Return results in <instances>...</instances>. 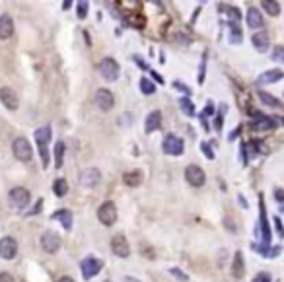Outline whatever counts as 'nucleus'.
<instances>
[{
	"instance_id": "nucleus-1",
	"label": "nucleus",
	"mask_w": 284,
	"mask_h": 282,
	"mask_svg": "<svg viewBox=\"0 0 284 282\" xmlns=\"http://www.w3.org/2000/svg\"><path fill=\"white\" fill-rule=\"evenodd\" d=\"M12 152H14V156H16L20 162H29L31 156H33V148H31L29 140L24 138V136H18V138L12 142Z\"/></svg>"
},
{
	"instance_id": "nucleus-2",
	"label": "nucleus",
	"mask_w": 284,
	"mask_h": 282,
	"mask_svg": "<svg viewBox=\"0 0 284 282\" xmlns=\"http://www.w3.org/2000/svg\"><path fill=\"white\" fill-rule=\"evenodd\" d=\"M8 201H10V205H12L14 208L22 210V208H26V206L29 205L31 193H29L26 187H14V189L8 193Z\"/></svg>"
},
{
	"instance_id": "nucleus-3",
	"label": "nucleus",
	"mask_w": 284,
	"mask_h": 282,
	"mask_svg": "<svg viewBox=\"0 0 284 282\" xmlns=\"http://www.w3.org/2000/svg\"><path fill=\"white\" fill-rule=\"evenodd\" d=\"M98 70H100V74L107 80V82H115L117 78H119V74H121V66H119V62L111 58V56H105L100 64H98Z\"/></svg>"
},
{
	"instance_id": "nucleus-4",
	"label": "nucleus",
	"mask_w": 284,
	"mask_h": 282,
	"mask_svg": "<svg viewBox=\"0 0 284 282\" xmlns=\"http://www.w3.org/2000/svg\"><path fill=\"white\" fill-rule=\"evenodd\" d=\"M162 150H164L168 156H181L183 150H185V142H183V138L177 136V134H168V136L164 138Z\"/></svg>"
},
{
	"instance_id": "nucleus-5",
	"label": "nucleus",
	"mask_w": 284,
	"mask_h": 282,
	"mask_svg": "<svg viewBox=\"0 0 284 282\" xmlns=\"http://www.w3.org/2000/svg\"><path fill=\"white\" fill-rule=\"evenodd\" d=\"M98 218H100V222L105 226V228L113 226L115 222H117V206H115V203L105 201V203L98 208Z\"/></svg>"
},
{
	"instance_id": "nucleus-6",
	"label": "nucleus",
	"mask_w": 284,
	"mask_h": 282,
	"mask_svg": "<svg viewBox=\"0 0 284 282\" xmlns=\"http://www.w3.org/2000/svg\"><path fill=\"white\" fill-rule=\"evenodd\" d=\"M102 267H103V263L100 261V259H96V257H86L82 263H80V269H82V277L86 279V281H90V279H94L100 271H102Z\"/></svg>"
},
{
	"instance_id": "nucleus-7",
	"label": "nucleus",
	"mask_w": 284,
	"mask_h": 282,
	"mask_svg": "<svg viewBox=\"0 0 284 282\" xmlns=\"http://www.w3.org/2000/svg\"><path fill=\"white\" fill-rule=\"evenodd\" d=\"M18 255V241L12 235H4L0 239V257L4 261H12Z\"/></svg>"
},
{
	"instance_id": "nucleus-8",
	"label": "nucleus",
	"mask_w": 284,
	"mask_h": 282,
	"mask_svg": "<svg viewBox=\"0 0 284 282\" xmlns=\"http://www.w3.org/2000/svg\"><path fill=\"white\" fill-rule=\"evenodd\" d=\"M185 179H187V183L193 185V187H203V185L207 183V173L199 168V166H187V169H185Z\"/></svg>"
},
{
	"instance_id": "nucleus-9",
	"label": "nucleus",
	"mask_w": 284,
	"mask_h": 282,
	"mask_svg": "<svg viewBox=\"0 0 284 282\" xmlns=\"http://www.w3.org/2000/svg\"><path fill=\"white\" fill-rule=\"evenodd\" d=\"M111 251L117 257H121V259H127L130 255V245H129V241H127V237L123 233L115 235L113 239H111Z\"/></svg>"
},
{
	"instance_id": "nucleus-10",
	"label": "nucleus",
	"mask_w": 284,
	"mask_h": 282,
	"mask_svg": "<svg viewBox=\"0 0 284 282\" xmlns=\"http://www.w3.org/2000/svg\"><path fill=\"white\" fill-rule=\"evenodd\" d=\"M80 185L82 187H88V189H92V187H96L100 181H102V173H100V169L96 168H86L82 173H80Z\"/></svg>"
},
{
	"instance_id": "nucleus-11",
	"label": "nucleus",
	"mask_w": 284,
	"mask_h": 282,
	"mask_svg": "<svg viewBox=\"0 0 284 282\" xmlns=\"http://www.w3.org/2000/svg\"><path fill=\"white\" fill-rule=\"evenodd\" d=\"M41 247L47 251V253H57L60 249V235L47 230L43 235H41Z\"/></svg>"
},
{
	"instance_id": "nucleus-12",
	"label": "nucleus",
	"mask_w": 284,
	"mask_h": 282,
	"mask_svg": "<svg viewBox=\"0 0 284 282\" xmlns=\"http://www.w3.org/2000/svg\"><path fill=\"white\" fill-rule=\"evenodd\" d=\"M96 103H98V107H100L102 111H109V109H113L115 105V96L109 90L100 88V90L96 92Z\"/></svg>"
},
{
	"instance_id": "nucleus-13",
	"label": "nucleus",
	"mask_w": 284,
	"mask_h": 282,
	"mask_svg": "<svg viewBox=\"0 0 284 282\" xmlns=\"http://www.w3.org/2000/svg\"><path fill=\"white\" fill-rule=\"evenodd\" d=\"M0 102H2V103H4V107H6V109H10V111H16V109H18V105H20L16 92H14L12 88H8V86L0 88Z\"/></svg>"
},
{
	"instance_id": "nucleus-14",
	"label": "nucleus",
	"mask_w": 284,
	"mask_h": 282,
	"mask_svg": "<svg viewBox=\"0 0 284 282\" xmlns=\"http://www.w3.org/2000/svg\"><path fill=\"white\" fill-rule=\"evenodd\" d=\"M261 216H259V230H261V237H263V243L265 245H271L273 241V233H271V226L267 222V212H265V205H263V199H261Z\"/></svg>"
},
{
	"instance_id": "nucleus-15",
	"label": "nucleus",
	"mask_w": 284,
	"mask_h": 282,
	"mask_svg": "<svg viewBox=\"0 0 284 282\" xmlns=\"http://www.w3.org/2000/svg\"><path fill=\"white\" fill-rule=\"evenodd\" d=\"M284 78V72L283 70H279V68H271V70H265L255 82L259 84V86H265V84H275V82H279V80H283Z\"/></svg>"
},
{
	"instance_id": "nucleus-16",
	"label": "nucleus",
	"mask_w": 284,
	"mask_h": 282,
	"mask_svg": "<svg viewBox=\"0 0 284 282\" xmlns=\"http://www.w3.org/2000/svg\"><path fill=\"white\" fill-rule=\"evenodd\" d=\"M162 127V111L154 109L146 115V121H144V132H154Z\"/></svg>"
},
{
	"instance_id": "nucleus-17",
	"label": "nucleus",
	"mask_w": 284,
	"mask_h": 282,
	"mask_svg": "<svg viewBox=\"0 0 284 282\" xmlns=\"http://www.w3.org/2000/svg\"><path fill=\"white\" fill-rule=\"evenodd\" d=\"M247 26L253 27V29H259V27L265 26V22H263V14L259 12V8L251 6V8L247 10Z\"/></svg>"
},
{
	"instance_id": "nucleus-18",
	"label": "nucleus",
	"mask_w": 284,
	"mask_h": 282,
	"mask_svg": "<svg viewBox=\"0 0 284 282\" xmlns=\"http://www.w3.org/2000/svg\"><path fill=\"white\" fill-rule=\"evenodd\" d=\"M251 43H253V47H255L259 53H267V49H269V33H267V31H257V33H253Z\"/></svg>"
},
{
	"instance_id": "nucleus-19",
	"label": "nucleus",
	"mask_w": 284,
	"mask_h": 282,
	"mask_svg": "<svg viewBox=\"0 0 284 282\" xmlns=\"http://www.w3.org/2000/svg\"><path fill=\"white\" fill-rule=\"evenodd\" d=\"M14 35V20L4 14L0 16V39H10Z\"/></svg>"
},
{
	"instance_id": "nucleus-20",
	"label": "nucleus",
	"mask_w": 284,
	"mask_h": 282,
	"mask_svg": "<svg viewBox=\"0 0 284 282\" xmlns=\"http://www.w3.org/2000/svg\"><path fill=\"white\" fill-rule=\"evenodd\" d=\"M220 14L222 16H226L228 18V24H239V20H241V14H239V10L235 8V6H232V4H220Z\"/></svg>"
},
{
	"instance_id": "nucleus-21",
	"label": "nucleus",
	"mask_w": 284,
	"mask_h": 282,
	"mask_svg": "<svg viewBox=\"0 0 284 282\" xmlns=\"http://www.w3.org/2000/svg\"><path fill=\"white\" fill-rule=\"evenodd\" d=\"M253 127H255L257 130H275V128L279 127V123H277L275 119H271V117H265V115H257V119H255Z\"/></svg>"
},
{
	"instance_id": "nucleus-22",
	"label": "nucleus",
	"mask_w": 284,
	"mask_h": 282,
	"mask_svg": "<svg viewBox=\"0 0 284 282\" xmlns=\"http://www.w3.org/2000/svg\"><path fill=\"white\" fill-rule=\"evenodd\" d=\"M142 179H144V173L140 169H132V171H127L123 175V181L127 187H138L142 183Z\"/></svg>"
},
{
	"instance_id": "nucleus-23",
	"label": "nucleus",
	"mask_w": 284,
	"mask_h": 282,
	"mask_svg": "<svg viewBox=\"0 0 284 282\" xmlns=\"http://www.w3.org/2000/svg\"><path fill=\"white\" fill-rule=\"evenodd\" d=\"M49 140H51V127H39L35 130V142H37V146L39 148H47Z\"/></svg>"
},
{
	"instance_id": "nucleus-24",
	"label": "nucleus",
	"mask_w": 284,
	"mask_h": 282,
	"mask_svg": "<svg viewBox=\"0 0 284 282\" xmlns=\"http://www.w3.org/2000/svg\"><path fill=\"white\" fill-rule=\"evenodd\" d=\"M53 220H58L60 224H62V228L64 230H70L72 228V212L68 210V208H60V210H57L55 214H53Z\"/></svg>"
},
{
	"instance_id": "nucleus-25",
	"label": "nucleus",
	"mask_w": 284,
	"mask_h": 282,
	"mask_svg": "<svg viewBox=\"0 0 284 282\" xmlns=\"http://www.w3.org/2000/svg\"><path fill=\"white\" fill-rule=\"evenodd\" d=\"M243 273H245L243 255H241V251H237V253L233 255V267H232V275H233V279H241V277H243Z\"/></svg>"
},
{
	"instance_id": "nucleus-26",
	"label": "nucleus",
	"mask_w": 284,
	"mask_h": 282,
	"mask_svg": "<svg viewBox=\"0 0 284 282\" xmlns=\"http://www.w3.org/2000/svg\"><path fill=\"white\" fill-rule=\"evenodd\" d=\"M261 6H263V8L267 10V14H269V16H273V18L281 14V4H279V2H275V0H263V2H261Z\"/></svg>"
},
{
	"instance_id": "nucleus-27",
	"label": "nucleus",
	"mask_w": 284,
	"mask_h": 282,
	"mask_svg": "<svg viewBox=\"0 0 284 282\" xmlns=\"http://www.w3.org/2000/svg\"><path fill=\"white\" fill-rule=\"evenodd\" d=\"M259 100L265 103V105H269V107H273V109H279L281 107V102L275 98V96H271V94H267V92H259Z\"/></svg>"
},
{
	"instance_id": "nucleus-28",
	"label": "nucleus",
	"mask_w": 284,
	"mask_h": 282,
	"mask_svg": "<svg viewBox=\"0 0 284 282\" xmlns=\"http://www.w3.org/2000/svg\"><path fill=\"white\" fill-rule=\"evenodd\" d=\"M64 150H66L64 142L58 140L57 144H55V168H62V162H64Z\"/></svg>"
},
{
	"instance_id": "nucleus-29",
	"label": "nucleus",
	"mask_w": 284,
	"mask_h": 282,
	"mask_svg": "<svg viewBox=\"0 0 284 282\" xmlns=\"http://www.w3.org/2000/svg\"><path fill=\"white\" fill-rule=\"evenodd\" d=\"M140 92H142L144 96H152V94H156V86H154V82L148 80L146 76H142V78H140Z\"/></svg>"
},
{
	"instance_id": "nucleus-30",
	"label": "nucleus",
	"mask_w": 284,
	"mask_h": 282,
	"mask_svg": "<svg viewBox=\"0 0 284 282\" xmlns=\"http://www.w3.org/2000/svg\"><path fill=\"white\" fill-rule=\"evenodd\" d=\"M53 191H55V195L57 197H64L66 193H68V181L66 179H57L55 183H53Z\"/></svg>"
},
{
	"instance_id": "nucleus-31",
	"label": "nucleus",
	"mask_w": 284,
	"mask_h": 282,
	"mask_svg": "<svg viewBox=\"0 0 284 282\" xmlns=\"http://www.w3.org/2000/svg\"><path fill=\"white\" fill-rule=\"evenodd\" d=\"M177 102H179V107L183 109V113H185V115H189V117H195V105H193V102H191L189 98H179Z\"/></svg>"
},
{
	"instance_id": "nucleus-32",
	"label": "nucleus",
	"mask_w": 284,
	"mask_h": 282,
	"mask_svg": "<svg viewBox=\"0 0 284 282\" xmlns=\"http://www.w3.org/2000/svg\"><path fill=\"white\" fill-rule=\"evenodd\" d=\"M228 27H230V43H233V45L241 43V29H239V26L228 24Z\"/></svg>"
},
{
	"instance_id": "nucleus-33",
	"label": "nucleus",
	"mask_w": 284,
	"mask_h": 282,
	"mask_svg": "<svg viewBox=\"0 0 284 282\" xmlns=\"http://www.w3.org/2000/svg\"><path fill=\"white\" fill-rule=\"evenodd\" d=\"M273 60H277V62H283V64H284V47H283V45H277V47L273 49Z\"/></svg>"
},
{
	"instance_id": "nucleus-34",
	"label": "nucleus",
	"mask_w": 284,
	"mask_h": 282,
	"mask_svg": "<svg viewBox=\"0 0 284 282\" xmlns=\"http://www.w3.org/2000/svg\"><path fill=\"white\" fill-rule=\"evenodd\" d=\"M88 2H78V18L80 20H84L86 16H88Z\"/></svg>"
},
{
	"instance_id": "nucleus-35",
	"label": "nucleus",
	"mask_w": 284,
	"mask_h": 282,
	"mask_svg": "<svg viewBox=\"0 0 284 282\" xmlns=\"http://www.w3.org/2000/svg\"><path fill=\"white\" fill-rule=\"evenodd\" d=\"M201 148H203V154H205L208 160H214V152H212V148L208 146V142H203Z\"/></svg>"
},
{
	"instance_id": "nucleus-36",
	"label": "nucleus",
	"mask_w": 284,
	"mask_h": 282,
	"mask_svg": "<svg viewBox=\"0 0 284 282\" xmlns=\"http://www.w3.org/2000/svg\"><path fill=\"white\" fill-rule=\"evenodd\" d=\"M170 275L173 277V279H179V281H183V282L189 279V277H187V275H183L179 269H170Z\"/></svg>"
},
{
	"instance_id": "nucleus-37",
	"label": "nucleus",
	"mask_w": 284,
	"mask_h": 282,
	"mask_svg": "<svg viewBox=\"0 0 284 282\" xmlns=\"http://www.w3.org/2000/svg\"><path fill=\"white\" fill-rule=\"evenodd\" d=\"M253 282H271V275L269 273H259V275H255Z\"/></svg>"
},
{
	"instance_id": "nucleus-38",
	"label": "nucleus",
	"mask_w": 284,
	"mask_h": 282,
	"mask_svg": "<svg viewBox=\"0 0 284 282\" xmlns=\"http://www.w3.org/2000/svg\"><path fill=\"white\" fill-rule=\"evenodd\" d=\"M224 111H226V107L222 109V113ZM222 113H218V115H216V121H214V128H216V130H222V117H224Z\"/></svg>"
},
{
	"instance_id": "nucleus-39",
	"label": "nucleus",
	"mask_w": 284,
	"mask_h": 282,
	"mask_svg": "<svg viewBox=\"0 0 284 282\" xmlns=\"http://www.w3.org/2000/svg\"><path fill=\"white\" fill-rule=\"evenodd\" d=\"M0 282H16L10 273H0Z\"/></svg>"
},
{
	"instance_id": "nucleus-40",
	"label": "nucleus",
	"mask_w": 284,
	"mask_h": 282,
	"mask_svg": "<svg viewBox=\"0 0 284 282\" xmlns=\"http://www.w3.org/2000/svg\"><path fill=\"white\" fill-rule=\"evenodd\" d=\"M275 226H277V230H279V235L284 237V228H283V222H281V218H275Z\"/></svg>"
},
{
	"instance_id": "nucleus-41",
	"label": "nucleus",
	"mask_w": 284,
	"mask_h": 282,
	"mask_svg": "<svg viewBox=\"0 0 284 282\" xmlns=\"http://www.w3.org/2000/svg\"><path fill=\"white\" fill-rule=\"evenodd\" d=\"M173 86H175V88H179V90H183L185 94H191V90H189V88H185V84H181V82H173Z\"/></svg>"
},
{
	"instance_id": "nucleus-42",
	"label": "nucleus",
	"mask_w": 284,
	"mask_h": 282,
	"mask_svg": "<svg viewBox=\"0 0 284 282\" xmlns=\"http://www.w3.org/2000/svg\"><path fill=\"white\" fill-rule=\"evenodd\" d=\"M275 195H277V201H279V203H284V191L283 189H277Z\"/></svg>"
},
{
	"instance_id": "nucleus-43",
	"label": "nucleus",
	"mask_w": 284,
	"mask_h": 282,
	"mask_svg": "<svg viewBox=\"0 0 284 282\" xmlns=\"http://www.w3.org/2000/svg\"><path fill=\"white\" fill-rule=\"evenodd\" d=\"M129 121L132 123V115H129V113H125V115H123V119H121V123H123V125H127Z\"/></svg>"
},
{
	"instance_id": "nucleus-44",
	"label": "nucleus",
	"mask_w": 284,
	"mask_h": 282,
	"mask_svg": "<svg viewBox=\"0 0 284 282\" xmlns=\"http://www.w3.org/2000/svg\"><path fill=\"white\" fill-rule=\"evenodd\" d=\"M152 76H154V78H156V80H158V82H160V84H164V78H162V76H160V74H156V72H154V70H152Z\"/></svg>"
},
{
	"instance_id": "nucleus-45",
	"label": "nucleus",
	"mask_w": 284,
	"mask_h": 282,
	"mask_svg": "<svg viewBox=\"0 0 284 282\" xmlns=\"http://www.w3.org/2000/svg\"><path fill=\"white\" fill-rule=\"evenodd\" d=\"M58 282H74V279H70V277H60Z\"/></svg>"
},
{
	"instance_id": "nucleus-46",
	"label": "nucleus",
	"mask_w": 284,
	"mask_h": 282,
	"mask_svg": "<svg viewBox=\"0 0 284 282\" xmlns=\"http://www.w3.org/2000/svg\"><path fill=\"white\" fill-rule=\"evenodd\" d=\"M123 282H140V281H136L134 277H125V279H123Z\"/></svg>"
},
{
	"instance_id": "nucleus-47",
	"label": "nucleus",
	"mask_w": 284,
	"mask_h": 282,
	"mask_svg": "<svg viewBox=\"0 0 284 282\" xmlns=\"http://www.w3.org/2000/svg\"><path fill=\"white\" fill-rule=\"evenodd\" d=\"M62 6H64V10H68V8H70V6H72V2H70V0H66V2H64V4H62Z\"/></svg>"
},
{
	"instance_id": "nucleus-48",
	"label": "nucleus",
	"mask_w": 284,
	"mask_h": 282,
	"mask_svg": "<svg viewBox=\"0 0 284 282\" xmlns=\"http://www.w3.org/2000/svg\"><path fill=\"white\" fill-rule=\"evenodd\" d=\"M283 212H284V208H283Z\"/></svg>"
}]
</instances>
